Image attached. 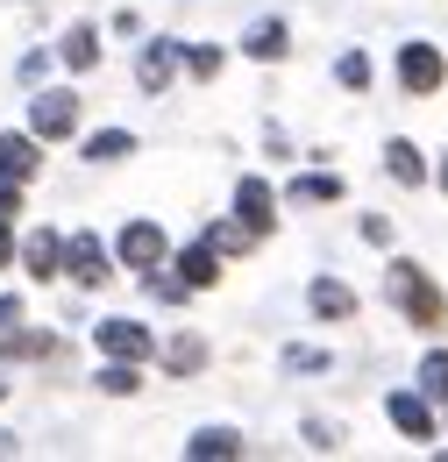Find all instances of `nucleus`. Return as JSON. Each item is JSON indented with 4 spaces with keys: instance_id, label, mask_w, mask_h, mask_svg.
Returning <instances> with one entry per match:
<instances>
[{
    "instance_id": "473e14b6",
    "label": "nucleus",
    "mask_w": 448,
    "mask_h": 462,
    "mask_svg": "<svg viewBox=\"0 0 448 462\" xmlns=\"http://www.w3.org/2000/svg\"><path fill=\"white\" fill-rule=\"evenodd\" d=\"M0 399H7V384H0Z\"/></svg>"
},
{
    "instance_id": "6ab92c4d",
    "label": "nucleus",
    "mask_w": 448,
    "mask_h": 462,
    "mask_svg": "<svg viewBox=\"0 0 448 462\" xmlns=\"http://www.w3.org/2000/svg\"><path fill=\"white\" fill-rule=\"evenodd\" d=\"M93 384H100L107 399H128V392L143 384V363H121V356H114V363H107V370H100V377H93Z\"/></svg>"
},
{
    "instance_id": "393cba45",
    "label": "nucleus",
    "mask_w": 448,
    "mask_h": 462,
    "mask_svg": "<svg viewBox=\"0 0 448 462\" xmlns=\"http://www.w3.org/2000/svg\"><path fill=\"white\" fill-rule=\"evenodd\" d=\"M299 434H306V441H313V448H321V456H335V448H341L335 420H306V427H299Z\"/></svg>"
},
{
    "instance_id": "7ed1b4c3",
    "label": "nucleus",
    "mask_w": 448,
    "mask_h": 462,
    "mask_svg": "<svg viewBox=\"0 0 448 462\" xmlns=\"http://www.w3.org/2000/svg\"><path fill=\"white\" fill-rule=\"evenodd\" d=\"M29 128H36L43 143H64V135L79 128V100H71L64 86H51V93H36V100H29Z\"/></svg>"
},
{
    "instance_id": "9d476101",
    "label": "nucleus",
    "mask_w": 448,
    "mask_h": 462,
    "mask_svg": "<svg viewBox=\"0 0 448 462\" xmlns=\"http://www.w3.org/2000/svg\"><path fill=\"white\" fill-rule=\"evenodd\" d=\"M178 58H185V43L157 36V43L143 51V64H135V86H143V93H164V86H171V71H178Z\"/></svg>"
},
{
    "instance_id": "4be33fe9",
    "label": "nucleus",
    "mask_w": 448,
    "mask_h": 462,
    "mask_svg": "<svg viewBox=\"0 0 448 462\" xmlns=\"http://www.w3.org/2000/svg\"><path fill=\"white\" fill-rule=\"evenodd\" d=\"M420 392H427V399H448V348H434V356L420 363Z\"/></svg>"
},
{
    "instance_id": "dca6fc26",
    "label": "nucleus",
    "mask_w": 448,
    "mask_h": 462,
    "mask_svg": "<svg viewBox=\"0 0 448 462\" xmlns=\"http://www.w3.org/2000/svg\"><path fill=\"white\" fill-rule=\"evenodd\" d=\"M178 271H185V285H192V291H207L214 278H221V249H214V242H192Z\"/></svg>"
},
{
    "instance_id": "412c9836",
    "label": "nucleus",
    "mask_w": 448,
    "mask_h": 462,
    "mask_svg": "<svg viewBox=\"0 0 448 462\" xmlns=\"http://www.w3.org/2000/svg\"><path fill=\"white\" fill-rule=\"evenodd\" d=\"M292 199H341V178L306 171V178H292Z\"/></svg>"
},
{
    "instance_id": "39448f33",
    "label": "nucleus",
    "mask_w": 448,
    "mask_h": 462,
    "mask_svg": "<svg viewBox=\"0 0 448 462\" xmlns=\"http://www.w3.org/2000/svg\"><path fill=\"white\" fill-rule=\"evenodd\" d=\"M64 271H71L86 291H100L114 278V271H107V249H100V235H93V228H79L71 242H64Z\"/></svg>"
},
{
    "instance_id": "f03ea898",
    "label": "nucleus",
    "mask_w": 448,
    "mask_h": 462,
    "mask_svg": "<svg viewBox=\"0 0 448 462\" xmlns=\"http://www.w3.org/2000/svg\"><path fill=\"white\" fill-rule=\"evenodd\" d=\"M93 342L107 348V356H121V363H150V356H157V335H150L143 320H128V313L100 320V328H93Z\"/></svg>"
},
{
    "instance_id": "9b49d317",
    "label": "nucleus",
    "mask_w": 448,
    "mask_h": 462,
    "mask_svg": "<svg viewBox=\"0 0 448 462\" xmlns=\"http://www.w3.org/2000/svg\"><path fill=\"white\" fill-rule=\"evenodd\" d=\"M36 143H43L36 128H29V135H14V128H7V135H0V178H22V185H29L36 164H43V157H36Z\"/></svg>"
},
{
    "instance_id": "4468645a",
    "label": "nucleus",
    "mask_w": 448,
    "mask_h": 462,
    "mask_svg": "<svg viewBox=\"0 0 448 462\" xmlns=\"http://www.w3.org/2000/svg\"><path fill=\"white\" fill-rule=\"evenodd\" d=\"M185 456L192 462H228V456H242V434H235V427H200V434L185 441Z\"/></svg>"
},
{
    "instance_id": "c85d7f7f",
    "label": "nucleus",
    "mask_w": 448,
    "mask_h": 462,
    "mask_svg": "<svg viewBox=\"0 0 448 462\" xmlns=\"http://www.w3.org/2000/svg\"><path fill=\"white\" fill-rule=\"evenodd\" d=\"M0 214H22V178H0Z\"/></svg>"
},
{
    "instance_id": "6e6552de",
    "label": "nucleus",
    "mask_w": 448,
    "mask_h": 462,
    "mask_svg": "<svg viewBox=\"0 0 448 462\" xmlns=\"http://www.w3.org/2000/svg\"><path fill=\"white\" fill-rule=\"evenodd\" d=\"M285 51H292V29H285L278 14H264V22H249V29H242V58H257V64H278Z\"/></svg>"
},
{
    "instance_id": "b1692460",
    "label": "nucleus",
    "mask_w": 448,
    "mask_h": 462,
    "mask_svg": "<svg viewBox=\"0 0 448 462\" xmlns=\"http://www.w3.org/2000/svg\"><path fill=\"white\" fill-rule=\"evenodd\" d=\"M207 242H214V249H221V256H242V249H249V242H257V235L242 228V221H221V228L207 235Z\"/></svg>"
},
{
    "instance_id": "5701e85b",
    "label": "nucleus",
    "mask_w": 448,
    "mask_h": 462,
    "mask_svg": "<svg viewBox=\"0 0 448 462\" xmlns=\"http://www.w3.org/2000/svg\"><path fill=\"white\" fill-rule=\"evenodd\" d=\"M335 79L349 86V93H363V86H370V58H363V51H341V58H335Z\"/></svg>"
},
{
    "instance_id": "cd10ccee",
    "label": "nucleus",
    "mask_w": 448,
    "mask_h": 462,
    "mask_svg": "<svg viewBox=\"0 0 448 462\" xmlns=\"http://www.w3.org/2000/svg\"><path fill=\"white\" fill-rule=\"evenodd\" d=\"M214 71H221V51H207V43H200V51H192V79H214Z\"/></svg>"
},
{
    "instance_id": "0eeeda50",
    "label": "nucleus",
    "mask_w": 448,
    "mask_h": 462,
    "mask_svg": "<svg viewBox=\"0 0 448 462\" xmlns=\"http://www.w3.org/2000/svg\"><path fill=\"white\" fill-rule=\"evenodd\" d=\"M385 412H392V427L406 434V441H434V412H427V392H392V399H385Z\"/></svg>"
},
{
    "instance_id": "423d86ee",
    "label": "nucleus",
    "mask_w": 448,
    "mask_h": 462,
    "mask_svg": "<svg viewBox=\"0 0 448 462\" xmlns=\"http://www.w3.org/2000/svg\"><path fill=\"white\" fill-rule=\"evenodd\" d=\"M114 249H121V263H128V271H157L171 242H164V228H157V221H128Z\"/></svg>"
},
{
    "instance_id": "bb28decb",
    "label": "nucleus",
    "mask_w": 448,
    "mask_h": 462,
    "mask_svg": "<svg viewBox=\"0 0 448 462\" xmlns=\"http://www.w3.org/2000/svg\"><path fill=\"white\" fill-rule=\"evenodd\" d=\"M285 370H328L321 348H285Z\"/></svg>"
},
{
    "instance_id": "2eb2a0df",
    "label": "nucleus",
    "mask_w": 448,
    "mask_h": 462,
    "mask_svg": "<svg viewBox=\"0 0 448 462\" xmlns=\"http://www.w3.org/2000/svg\"><path fill=\"white\" fill-rule=\"evenodd\" d=\"M57 58H64V71H93V64H100V29H93V22H79V29L57 43Z\"/></svg>"
},
{
    "instance_id": "f257e3e1",
    "label": "nucleus",
    "mask_w": 448,
    "mask_h": 462,
    "mask_svg": "<svg viewBox=\"0 0 448 462\" xmlns=\"http://www.w3.org/2000/svg\"><path fill=\"white\" fill-rule=\"evenodd\" d=\"M385 291H392V306L413 320V328H427V335H434V328H448V299L434 291V278H427L413 256L385 263Z\"/></svg>"
},
{
    "instance_id": "aec40b11",
    "label": "nucleus",
    "mask_w": 448,
    "mask_h": 462,
    "mask_svg": "<svg viewBox=\"0 0 448 462\" xmlns=\"http://www.w3.org/2000/svg\"><path fill=\"white\" fill-rule=\"evenodd\" d=\"M164 363L178 370V377H192V370L207 363V342H200V335H178V342H164Z\"/></svg>"
},
{
    "instance_id": "f3484780",
    "label": "nucleus",
    "mask_w": 448,
    "mask_h": 462,
    "mask_svg": "<svg viewBox=\"0 0 448 462\" xmlns=\"http://www.w3.org/2000/svg\"><path fill=\"white\" fill-rule=\"evenodd\" d=\"M385 171H392L398 185H420V178H427V157H420L406 135H392V143H385Z\"/></svg>"
},
{
    "instance_id": "f8f14e48",
    "label": "nucleus",
    "mask_w": 448,
    "mask_h": 462,
    "mask_svg": "<svg viewBox=\"0 0 448 462\" xmlns=\"http://www.w3.org/2000/svg\"><path fill=\"white\" fill-rule=\"evenodd\" d=\"M22 263H29L36 278H57V271H64V235H57V228H36L29 242H22Z\"/></svg>"
},
{
    "instance_id": "1a4fd4ad",
    "label": "nucleus",
    "mask_w": 448,
    "mask_h": 462,
    "mask_svg": "<svg viewBox=\"0 0 448 462\" xmlns=\"http://www.w3.org/2000/svg\"><path fill=\"white\" fill-rule=\"evenodd\" d=\"M235 221L249 235H271L278 214H271V185H264V178H242V185H235Z\"/></svg>"
},
{
    "instance_id": "2f4dec72",
    "label": "nucleus",
    "mask_w": 448,
    "mask_h": 462,
    "mask_svg": "<svg viewBox=\"0 0 448 462\" xmlns=\"http://www.w3.org/2000/svg\"><path fill=\"white\" fill-rule=\"evenodd\" d=\"M442 192H448V164H442Z\"/></svg>"
},
{
    "instance_id": "ddd939ff",
    "label": "nucleus",
    "mask_w": 448,
    "mask_h": 462,
    "mask_svg": "<svg viewBox=\"0 0 448 462\" xmlns=\"http://www.w3.org/2000/svg\"><path fill=\"white\" fill-rule=\"evenodd\" d=\"M306 306H313L321 320H349V313H356V291L341 285V278H313V285H306Z\"/></svg>"
},
{
    "instance_id": "c756f323",
    "label": "nucleus",
    "mask_w": 448,
    "mask_h": 462,
    "mask_svg": "<svg viewBox=\"0 0 448 462\" xmlns=\"http://www.w3.org/2000/svg\"><path fill=\"white\" fill-rule=\"evenodd\" d=\"M0 328H22V299L14 291H0Z\"/></svg>"
},
{
    "instance_id": "a878e982",
    "label": "nucleus",
    "mask_w": 448,
    "mask_h": 462,
    "mask_svg": "<svg viewBox=\"0 0 448 462\" xmlns=\"http://www.w3.org/2000/svg\"><path fill=\"white\" fill-rule=\"evenodd\" d=\"M0 356H51V335H7Z\"/></svg>"
},
{
    "instance_id": "20e7f679",
    "label": "nucleus",
    "mask_w": 448,
    "mask_h": 462,
    "mask_svg": "<svg viewBox=\"0 0 448 462\" xmlns=\"http://www.w3.org/2000/svg\"><path fill=\"white\" fill-rule=\"evenodd\" d=\"M442 79H448V64L434 43H398V86L406 93H442Z\"/></svg>"
},
{
    "instance_id": "a211bd4d",
    "label": "nucleus",
    "mask_w": 448,
    "mask_h": 462,
    "mask_svg": "<svg viewBox=\"0 0 448 462\" xmlns=\"http://www.w3.org/2000/svg\"><path fill=\"white\" fill-rule=\"evenodd\" d=\"M121 157H135V135H128V128H100V135H86V164H121Z\"/></svg>"
},
{
    "instance_id": "7c9ffc66",
    "label": "nucleus",
    "mask_w": 448,
    "mask_h": 462,
    "mask_svg": "<svg viewBox=\"0 0 448 462\" xmlns=\"http://www.w3.org/2000/svg\"><path fill=\"white\" fill-rule=\"evenodd\" d=\"M7 221H14V214H0V263L14 256V235H7Z\"/></svg>"
}]
</instances>
